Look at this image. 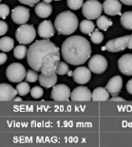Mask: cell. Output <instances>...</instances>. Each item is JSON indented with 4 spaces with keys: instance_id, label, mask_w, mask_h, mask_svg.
<instances>
[{
    "instance_id": "6da1fadb",
    "label": "cell",
    "mask_w": 132,
    "mask_h": 147,
    "mask_svg": "<svg viewBox=\"0 0 132 147\" xmlns=\"http://www.w3.org/2000/svg\"><path fill=\"white\" fill-rule=\"evenodd\" d=\"M61 52L67 63L72 65H80L89 59L91 46L85 37L74 35L68 37L63 42Z\"/></svg>"
},
{
    "instance_id": "7a4b0ae2",
    "label": "cell",
    "mask_w": 132,
    "mask_h": 147,
    "mask_svg": "<svg viewBox=\"0 0 132 147\" xmlns=\"http://www.w3.org/2000/svg\"><path fill=\"white\" fill-rule=\"evenodd\" d=\"M54 53L60 54V49L54 43L48 39L38 40L34 42L28 49V64L32 69L39 71L41 70L44 60L49 55L54 54Z\"/></svg>"
},
{
    "instance_id": "3957f363",
    "label": "cell",
    "mask_w": 132,
    "mask_h": 147,
    "mask_svg": "<svg viewBox=\"0 0 132 147\" xmlns=\"http://www.w3.org/2000/svg\"><path fill=\"white\" fill-rule=\"evenodd\" d=\"M78 26L79 21L77 16L70 11L60 12L54 21L55 30L62 35H70L77 30Z\"/></svg>"
},
{
    "instance_id": "277c9868",
    "label": "cell",
    "mask_w": 132,
    "mask_h": 147,
    "mask_svg": "<svg viewBox=\"0 0 132 147\" xmlns=\"http://www.w3.org/2000/svg\"><path fill=\"white\" fill-rule=\"evenodd\" d=\"M103 11V5L98 0H87L82 7V12L87 19L94 20L101 16Z\"/></svg>"
},
{
    "instance_id": "5b68a950",
    "label": "cell",
    "mask_w": 132,
    "mask_h": 147,
    "mask_svg": "<svg viewBox=\"0 0 132 147\" xmlns=\"http://www.w3.org/2000/svg\"><path fill=\"white\" fill-rule=\"evenodd\" d=\"M15 37L20 44H23V45L30 44L36 37L35 29L31 25L23 24L16 30Z\"/></svg>"
},
{
    "instance_id": "8992f818",
    "label": "cell",
    "mask_w": 132,
    "mask_h": 147,
    "mask_svg": "<svg viewBox=\"0 0 132 147\" xmlns=\"http://www.w3.org/2000/svg\"><path fill=\"white\" fill-rule=\"evenodd\" d=\"M7 79L12 83H20L27 76V70L23 65L19 63H14L10 65L6 69Z\"/></svg>"
},
{
    "instance_id": "52a82bcc",
    "label": "cell",
    "mask_w": 132,
    "mask_h": 147,
    "mask_svg": "<svg viewBox=\"0 0 132 147\" xmlns=\"http://www.w3.org/2000/svg\"><path fill=\"white\" fill-rule=\"evenodd\" d=\"M130 36L125 35L123 37H118V38L111 39L106 44V46L102 49L103 51H108L109 52H119L124 51L127 48V44L129 41Z\"/></svg>"
},
{
    "instance_id": "ba28073f",
    "label": "cell",
    "mask_w": 132,
    "mask_h": 147,
    "mask_svg": "<svg viewBox=\"0 0 132 147\" xmlns=\"http://www.w3.org/2000/svg\"><path fill=\"white\" fill-rule=\"evenodd\" d=\"M60 62V54L54 53V54H51L47 57L43 62L42 67H41V73L45 75H52L56 73V69H57L58 64Z\"/></svg>"
},
{
    "instance_id": "9c48e42d",
    "label": "cell",
    "mask_w": 132,
    "mask_h": 147,
    "mask_svg": "<svg viewBox=\"0 0 132 147\" xmlns=\"http://www.w3.org/2000/svg\"><path fill=\"white\" fill-rule=\"evenodd\" d=\"M108 60L100 54L93 55L89 61V68L95 74H102L108 68Z\"/></svg>"
},
{
    "instance_id": "30bf717a",
    "label": "cell",
    "mask_w": 132,
    "mask_h": 147,
    "mask_svg": "<svg viewBox=\"0 0 132 147\" xmlns=\"http://www.w3.org/2000/svg\"><path fill=\"white\" fill-rule=\"evenodd\" d=\"M70 96H71V91L70 87L64 84H55L52 87L51 97L54 101H58V102L68 101Z\"/></svg>"
},
{
    "instance_id": "8fae6325",
    "label": "cell",
    "mask_w": 132,
    "mask_h": 147,
    "mask_svg": "<svg viewBox=\"0 0 132 147\" xmlns=\"http://www.w3.org/2000/svg\"><path fill=\"white\" fill-rule=\"evenodd\" d=\"M12 19L15 24H26L30 19V10L23 6H17L12 11Z\"/></svg>"
},
{
    "instance_id": "7c38bea8",
    "label": "cell",
    "mask_w": 132,
    "mask_h": 147,
    "mask_svg": "<svg viewBox=\"0 0 132 147\" xmlns=\"http://www.w3.org/2000/svg\"><path fill=\"white\" fill-rule=\"evenodd\" d=\"M70 98L73 102H89L92 100V93L86 86H78L71 92Z\"/></svg>"
},
{
    "instance_id": "4fadbf2b",
    "label": "cell",
    "mask_w": 132,
    "mask_h": 147,
    "mask_svg": "<svg viewBox=\"0 0 132 147\" xmlns=\"http://www.w3.org/2000/svg\"><path fill=\"white\" fill-rule=\"evenodd\" d=\"M73 80L79 84H85L89 82L91 78V70L86 67H79L73 70Z\"/></svg>"
},
{
    "instance_id": "5bb4252c",
    "label": "cell",
    "mask_w": 132,
    "mask_h": 147,
    "mask_svg": "<svg viewBox=\"0 0 132 147\" xmlns=\"http://www.w3.org/2000/svg\"><path fill=\"white\" fill-rule=\"evenodd\" d=\"M103 10L108 15H122V2L119 0H106L103 4Z\"/></svg>"
},
{
    "instance_id": "9a60e30c",
    "label": "cell",
    "mask_w": 132,
    "mask_h": 147,
    "mask_svg": "<svg viewBox=\"0 0 132 147\" xmlns=\"http://www.w3.org/2000/svg\"><path fill=\"white\" fill-rule=\"evenodd\" d=\"M119 70L127 76L132 75V54H125L118 60Z\"/></svg>"
},
{
    "instance_id": "2e32d148",
    "label": "cell",
    "mask_w": 132,
    "mask_h": 147,
    "mask_svg": "<svg viewBox=\"0 0 132 147\" xmlns=\"http://www.w3.org/2000/svg\"><path fill=\"white\" fill-rule=\"evenodd\" d=\"M16 94H18L17 90L14 89L10 84L5 83L0 84V100L1 102L12 101Z\"/></svg>"
},
{
    "instance_id": "e0dca14e",
    "label": "cell",
    "mask_w": 132,
    "mask_h": 147,
    "mask_svg": "<svg viewBox=\"0 0 132 147\" xmlns=\"http://www.w3.org/2000/svg\"><path fill=\"white\" fill-rule=\"evenodd\" d=\"M37 32H38L40 37L44 39H49L54 35V27H53L51 21L45 20L39 24Z\"/></svg>"
},
{
    "instance_id": "ac0fdd59",
    "label": "cell",
    "mask_w": 132,
    "mask_h": 147,
    "mask_svg": "<svg viewBox=\"0 0 132 147\" xmlns=\"http://www.w3.org/2000/svg\"><path fill=\"white\" fill-rule=\"evenodd\" d=\"M122 87H123V78L121 76H119V75H116V76L112 77L108 81V84H106V88L108 89L109 94H111L112 96H117L120 93Z\"/></svg>"
},
{
    "instance_id": "d6986e66",
    "label": "cell",
    "mask_w": 132,
    "mask_h": 147,
    "mask_svg": "<svg viewBox=\"0 0 132 147\" xmlns=\"http://www.w3.org/2000/svg\"><path fill=\"white\" fill-rule=\"evenodd\" d=\"M35 13L37 16L40 18H47L51 14L52 12V7L49 3L46 2H39L35 6Z\"/></svg>"
},
{
    "instance_id": "ffe728a7",
    "label": "cell",
    "mask_w": 132,
    "mask_h": 147,
    "mask_svg": "<svg viewBox=\"0 0 132 147\" xmlns=\"http://www.w3.org/2000/svg\"><path fill=\"white\" fill-rule=\"evenodd\" d=\"M39 83L42 86L46 87V88H49V87H53L57 83V75L56 73L52 75H45L41 73L39 75Z\"/></svg>"
},
{
    "instance_id": "44dd1931",
    "label": "cell",
    "mask_w": 132,
    "mask_h": 147,
    "mask_svg": "<svg viewBox=\"0 0 132 147\" xmlns=\"http://www.w3.org/2000/svg\"><path fill=\"white\" fill-rule=\"evenodd\" d=\"M109 99V92L106 87H97L92 92V101L105 102Z\"/></svg>"
},
{
    "instance_id": "7402d4cb",
    "label": "cell",
    "mask_w": 132,
    "mask_h": 147,
    "mask_svg": "<svg viewBox=\"0 0 132 147\" xmlns=\"http://www.w3.org/2000/svg\"><path fill=\"white\" fill-rule=\"evenodd\" d=\"M14 47V41L11 37L4 36L0 40V49L3 52H9L11 51Z\"/></svg>"
},
{
    "instance_id": "603a6c76",
    "label": "cell",
    "mask_w": 132,
    "mask_h": 147,
    "mask_svg": "<svg viewBox=\"0 0 132 147\" xmlns=\"http://www.w3.org/2000/svg\"><path fill=\"white\" fill-rule=\"evenodd\" d=\"M80 30L83 33L90 35V34L94 32V30H95V25H94L93 22L89 19L83 20L80 23Z\"/></svg>"
},
{
    "instance_id": "cb8c5ba5",
    "label": "cell",
    "mask_w": 132,
    "mask_h": 147,
    "mask_svg": "<svg viewBox=\"0 0 132 147\" xmlns=\"http://www.w3.org/2000/svg\"><path fill=\"white\" fill-rule=\"evenodd\" d=\"M121 25L125 29L132 30V11H125L121 15Z\"/></svg>"
},
{
    "instance_id": "d4e9b609",
    "label": "cell",
    "mask_w": 132,
    "mask_h": 147,
    "mask_svg": "<svg viewBox=\"0 0 132 147\" xmlns=\"http://www.w3.org/2000/svg\"><path fill=\"white\" fill-rule=\"evenodd\" d=\"M112 21L108 18L106 16H100L98 19H97V26L100 30H108V28H110L112 26Z\"/></svg>"
},
{
    "instance_id": "484cf974",
    "label": "cell",
    "mask_w": 132,
    "mask_h": 147,
    "mask_svg": "<svg viewBox=\"0 0 132 147\" xmlns=\"http://www.w3.org/2000/svg\"><path fill=\"white\" fill-rule=\"evenodd\" d=\"M27 54H28V49L23 44L19 46H16L14 49V56L17 59H23L25 56H27Z\"/></svg>"
},
{
    "instance_id": "4316f807",
    "label": "cell",
    "mask_w": 132,
    "mask_h": 147,
    "mask_svg": "<svg viewBox=\"0 0 132 147\" xmlns=\"http://www.w3.org/2000/svg\"><path fill=\"white\" fill-rule=\"evenodd\" d=\"M16 90L18 92V94L20 96H26L28 93L30 92V87L28 83L25 82H20L16 86Z\"/></svg>"
},
{
    "instance_id": "83f0119b",
    "label": "cell",
    "mask_w": 132,
    "mask_h": 147,
    "mask_svg": "<svg viewBox=\"0 0 132 147\" xmlns=\"http://www.w3.org/2000/svg\"><path fill=\"white\" fill-rule=\"evenodd\" d=\"M67 4H68V7L70 8V10L77 11V10H79L80 8L83 7L84 0H68Z\"/></svg>"
},
{
    "instance_id": "f1b7e54d",
    "label": "cell",
    "mask_w": 132,
    "mask_h": 147,
    "mask_svg": "<svg viewBox=\"0 0 132 147\" xmlns=\"http://www.w3.org/2000/svg\"><path fill=\"white\" fill-rule=\"evenodd\" d=\"M90 40L94 44H100L103 42L104 35L102 32H99V30H94V32L90 34Z\"/></svg>"
},
{
    "instance_id": "f546056e",
    "label": "cell",
    "mask_w": 132,
    "mask_h": 147,
    "mask_svg": "<svg viewBox=\"0 0 132 147\" xmlns=\"http://www.w3.org/2000/svg\"><path fill=\"white\" fill-rule=\"evenodd\" d=\"M68 65L67 63H64V62H59L57 69H56V74L58 75H65L68 74Z\"/></svg>"
},
{
    "instance_id": "4dcf8cb0",
    "label": "cell",
    "mask_w": 132,
    "mask_h": 147,
    "mask_svg": "<svg viewBox=\"0 0 132 147\" xmlns=\"http://www.w3.org/2000/svg\"><path fill=\"white\" fill-rule=\"evenodd\" d=\"M26 80L30 83H34V82H36L37 80H39V76L34 69L32 70L30 69V70H28V72H27Z\"/></svg>"
},
{
    "instance_id": "1f68e13d",
    "label": "cell",
    "mask_w": 132,
    "mask_h": 147,
    "mask_svg": "<svg viewBox=\"0 0 132 147\" xmlns=\"http://www.w3.org/2000/svg\"><path fill=\"white\" fill-rule=\"evenodd\" d=\"M43 94H44V91H43L42 87H40V86H34L30 90V95L34 99L41 98V97L43 96Z\"/></svg>"
},
{
    "instance_id": "d6a6232c",
    "label": "cell",
    "mask_w": 132,
    "mask_h": 147,
    "mask_svg": "<svg viewBox=\"0 0 132 147\" xmlns=\"http://www.w3.org/2000/svg\"><path fill=\"white\" fill-rule=\"evenodd\" d=\"M9 13H10V8H9V6L6 4H1V6H0V15H1L2 19H6Z\"/></svg>"
},
{
    "instance_id": "836d02e7",
    "label": "cell",
    "mask_w": 132,
    "mask_h": 147,
    "mask_svg": "<svg viewBox=\"0 0 132 147\" xmlns=\"http://www.w3.org/2000/svg\"><path fill=\"white\" fill-rule=\"evenodd\" d=\"M18 1L24 5L30 6V7H33V6L36 5L37 3H39L40 0H18Z\"/></svg>"
},
{
    "instance_id": "e575fe53",
    "label": "cell",
    "mask_w": 132,
    "mask_h": 147,
    "mask_svg": "<svg viewBox=\"0 0 132 147\" xmlns=\"http://www.w3.org/2000/svg\"><path fill=\"white\" fill-rule=\"evenodd\" d=\"M9 29L7 23L5 21H1L0 22V35H4V34L7 32V30Z\"/></svg>"
},
{
    "instance_id": "d590c367",
    "label": "cell",
    "mask_w": 132,
    "mask_h": 147,
    "mask_svg": "<svg viewBox=\"0 0 132 147\" xmlns=\"http://www.w3.org/2000/svg\"><path fill=\"white\" fill-rule=\"evenodd\" d=\"M7 55L5 54L4 52H2V53H0V64L1 65H4L6 63V61H7Z\"/></svg>"
},
{
    "instance_id": "8d00e7d4",
    "label": "cell",
    "mask_w": 132,
    "mask_h": 147,
    "mask_svg": "<svg viewBox=\"0 0 132 147\" xmlns=\"http://www.w3.org/2000/svg\"><path fill=\"white\" fill-rule=\"evenodd\" d=\"M127 90L129 94L132 95V79L128 81L127 84Z\"/></svg>"
},
{
    "instance_id": "74e56055",
    "label": "cell",
    "mask_w": 132,
    "mask_h": 147,
    "mask_svg": "<svg viewBox=\"0 0 132 147\" xmlns=\"http://www.w3.org/2000/svg\"><path fill=\"white\" fill-rule=\"evenodd\" d=\"M124 101H125V99H123L121 97H118V96H113L110 99V102H124Z\"/></svg>"
},
{
    "instance_id": "f35d334b",
    "label": "cell",
    "mask_w": 132,
    "mask_h": 147,
    "mask_svg": "<svg viewBox=\"0 0 132 147\" xmlns=\"http://www.w3.org/2000/svg\"><path fill=\"white\" fill-rule=\"evenodd\" d=\"M123 4L127 5V6H132V0H120Z\"/></svg>"
},
{
    "instance_id": "ab89813d",
    "label": "cell",
    "mask_w": 132,
    "mask_h": 147,
    "mask_svg": "<svg viewBox=\"0 0 132 147\" xmlns=\"http://www.w3.org/2000/svg\"><path fill=\"white\" fill-rule=\"evenodd\" d=\"M127 48L132 49V34L130 35V38H129V41H128V44H127Z\"/></svg>"
},
{
    "instance_id": "60d3db41",
    "label": "cell",
    "mask_w": 132,
    "mask_h": 147,
    "mask_svg": "<svg viewBox=\"0 0 132 147\" xmlns=\"http://www.w3.org/2000/svg\"><path fill=\"white\" fill-rule=\"evenodd\" d=\"M14 101H15V102H20V101H22V99L19 98V97H17V98H14Z\"/></svg>"
},
{
    "instance_id": "b9f144b4",
    "label": "cell",
    "mask_w": 132,
    "mask_h": 147,
    "mask_svg": "<svg viewBox=\"0 0 132 147\" xmlns=\"http://www.w3.org/2000/svg\"><path fill=\"white\" fill-rule=\"evenodd\" d=\"M68 76H72V75H73V71H68Z\"/></svg>"
},
{
    "instance_id": "7bdbcfd3",
    "label": "cell",
    "mask_w": 132,
    "mask_h": 147,
    "mask_svg": "<svg viewBox=\"0 0 132 147\" xmlns=\"http://www.w3.org/2000/svg\"><path fill=\"white\" fill-rule=\"evenodd\" d=\"M44 2H46V3H51V2H52V0H44Z\"/></svg>"
},
{
    "instance_id": "ee69618b",
    "label": "cell",
    "mask_w": 132,
    "mask_h": 147,
    "mask_svg": "<svg viewBox=\"0 0 132 147\" xmlns=\"http://www.w3.org/2000/svg\"><path fill=\"white\" fill-rule=\"evenodd\" d=\"M55 1H60V0H55Z\"/></svg>"
},
{
    "instance_id": "f6af8a7d",
    "label": "cell",
    "mask_w": 132,
    "mask_h": 147,
    "mask_svg": "<svg viewBox=\"0 0 132 147\" xmlns=\"http://www.w3.org/2000/svg\"><path fill=\"white\" fill-rule=\"evenodd\" d=\"M0 1H1V0H0Z\"/></svg>"
}]
</instances>
